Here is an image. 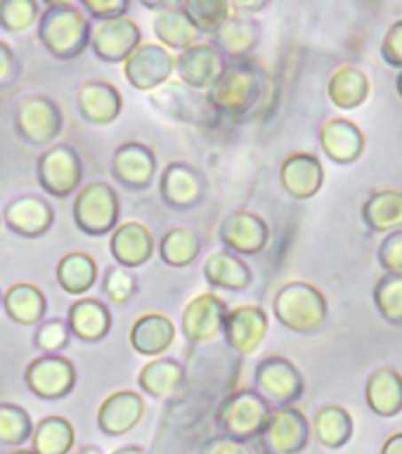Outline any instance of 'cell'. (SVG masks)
<instances>
[{
    "instance_id": "cell-20",
    "label": "cell",
    "mask_w": 402,
    "mask_h": 454,
    "mask_svg": "<svg viewBox=\"0 0 402 454\" xmlns=\"http://www.w3.org/2000/svg\"><path fill=\"white\" fill-rule=\"evenodd\" d=\"M147 404L135 390H116L102 400L98 410V428L109 438L126 435L145 419Z\"/></svg>"
},
{
    "instance_id": "cell-13",
    "label": "cell",
    "mask_w": 402,
    "mask_h": 454,
    "mask_svg": "<svg viewBox=\"0 0 402 454\" xmlns=\"http://www.w3.org/2000/svg\"><path fill=\"white\" fill-rule=\"evenodd\" d=\"M218 239L234 255H258L270 241L268 223L247 208L227 213L218 227Z\"/></svg>"
},
{
    "instance_id": "cell-14",
    "label": "cell",
    "mask_w": 402,
    "mask_h": 454,
    "mask_svg": "<svg viewBox=\"0 0 402 454\" xmlns=\"http://www.w3.org/2000/svg\"><path fill=\"white\" fill-rule=\"evenodd\" d=\"M225 301L216 294H199L185 305L183 317H180V332L185 340H190L194 346L211 343L223 333V325L227 317Z\"/></svg>"
},
{
    "instance_id": "cell-52",
    "label": "cell",
    "mask_w": 402,
    "mask_h": 454,
    "mask_svg": "<svg viewBox=\"0 0 402 454\" xmlns=\"http://www.w3.org/2000/svg\"><path fill=\"white\" fill-rule=\"evenodd\" d=\"M382 454H402V431L393 433L382 447Z\"/></svg>"
},
{
    "instance_id": "cell-7",
    "label": "cell",
    "mask_w": 402,
    "mask_h": 454,
    "mask_svg": "<svg viewBox=\"0 0 402 454\" xmlns=\"http://www.w3.org/2000/svg\"><path fill=\"white\" fill-rule=\"evenodd\" d=\"M254 390L270 404V407H294L305 390L301 369L287 357L270 355L254 369Z\"/></svg>"
},
{
    "instance_id": "cell-27",
    "label": "cell",
    "mask_w": 402,
    "mask_h": 454,
    "mask_svg": "<svg viewBox=\"0 0 402 454\" xmlns=\"http://www.w3.org/2000/svg\"><path fill=\"white\" fill-rule=\"evenodd\" d=\"M173 343H176V325L169 315L147 312L135 319L133 329H130V346L138 355L156 360L169 353Z\"/></svg>"
},
{
    "instance_id": "cell-55",
    "label": "cell",
    "mask_w": 402,
    "mask_h": 454,
    "mask_svg": "<svg viewBox=\"0 0 402 454\" xmlns=\"http://www.w3.org/2000/svg\"><path fill=\"white\" fill-rule=\"evenodd\" d=\"M396 90H398V95L402 98V71L398 74V78H396Z\"/></svg>"
},
{
    "instance_id": "cell-6",
    "label": "cell",
    "mask_w": 402,
    "mask_h": 454,
    "mask_svg": "<svg viewBox=\"0 0 402 454\" xmlns=\"http://www.w3.org/2000/svg\"><path fill=\"white\" fill-rule=\"evenodd\" d=\"M119 194L112 184L91 183L78 190L74 201V223L88 237H105L119 227Z\"/></svg>"
},
{
    "instance_id": "cell-2",
    "label": "cell",
    "mask_w": 402,
    "mask_h": 454,
    "mask_svg": "<svg viewBox=\"0 0 402 454\" xmlns=\"http://www.w3.org/2000/svg\"><path fill=\"white\" fill-rule=\"evenodd\" d=\"M265 90H268V78L247 59V62L227 64L218 83L206 92V98L218 116L241 121L258 109Z\"/></svg>"
},
{
    "instance_id": "cell-48",
    "label": "cell",
    "mask_w": 402,
    "mask_h": 454,
    "mask_svg": "<svg viewBox=\"0 0 402 454\" xmlns=\"http://www.w3.org/2000/svg\"><path fill=\"white\" fill-rule=\"evenodd\" d=\"M382 57L389 67L402 71V20L393 21L382 41Z\"/></svg>"
},
{
    "instance_id": "cell-23",
    "label": "cell",
    "mask_w": 402,
    "mask_h": 454,
    "mask_svg": "<svg viewBox=\"0 0 402 454\" xmlns=\"http://www.w3.org/2000/svg\"><path fill=\"white\" fill-rule=\"evenodd\" d=\"M154 251V234L145 223H138V220L121 223L109 239V254L114 255L116 265L126 270H135L149 262Z\"/></svg>"
},
{
    "instance_id": "cell-24",
    "label": "cell",
    "mask_w": 402,
    "mask_h": 454,
    "mask_svg": "<svg viewBox=\"0 0 402 454\" xmlns=\"http://www.w3.org/2000/svg\"><path fill=\"white\" fill-rule=\"evenodd\" d=\"M3 223L10 227L14 234L27 237V239H35L52 227L55 223V211L52 206L43 197L35 194H21V197L12 199L3 211Z\"/></svg>"
},
{
    "instance_id": "cell-38",
    "label": "cell",
    "mask_w": 402,
    "mask_h": 454,
    "mask_svg": "<svg viewBox=\"0 0 402 454\" xmlns=\"http://www.w3.org/2000/svg\"><path fill=\"white\" fill-rule=\"evenodd\" d=\"M159 258L170 268H187L201 254V239L190 227H173L159 241Z\"/></svg>"
},
{
    "instance_id": "cell-11",
    "label": "cell",
    "mask_w": 402,
    "mask_h": 454,
    "mask_svg": "<svg viewBox=\"0 0 402 454\" xmlns=\"http://www.w3.org/2000/svg\"><path fill=\"white\" fill-rule=\"evenodd\" d=\"M311 438V424L298 407L272 410L268 424L258 435L263 454H298L303 452Z\"/></svg>"
},
{
    "instance_id": "cell-29",
    "label": "cell",
    "mask_w": 402,
    "mask_h": 454,
    "mask_svg": "<svg viewBox=\"0 0 402 454\" xmlns=\"http://www.w3.org/2000/svg\"><path fill=\"white\" fill-rule=\"evenodd\" d=\"M187 381L183 362L173 357H156L149 360L138 374V386L145 395L156 397V400H173L180 395Z\"/></svg>"
},
{
    "instance_id": "cell-30",
    "label": "cell",
    "mask_w": 402,
    "mask_h": 454,
    "mask_svg": "<svg viewBox=\"0 0 402 454\" xmlns=\"http://www.w3.org/2000/svg\"><path fill=\"white\" fill-rule=\"evenodd\" d=\"M152 31H154L156 41L159 45H163L166 50H177V52H183V50L192 48V45H197L201 43V34L197 31V27L192 24V20L185 14L183 3H166L162 12L154 14V20H152Z\"/></svg>"
},
{
    "instance_id": "cell-3",
    "label": "cell",
    "mask_w": 402,
    "mask_h": 454,
    "mask_svg": "<svg viewBox=\"0 0 402 454\" xmlns=\"http://www.w3.org/2000/svg\"><path fill=\"white\" fill-rule=\"evenodd\" d=\"M272 312L284 329L308 336L327 325L329 303L318 286L294 279L277 289L275 298H272Z\"/></svg>"
},
{
    "instance_id": "cell-39",
    "label": "cell",
    "mask_w": 402,
    "mask_h": 454,
    "mask_svg": "<svg viewBox=\"0 0 402 454\" xmlns=\"http://www.w3.org/2000/svg\"><path fill=\"white\" fill-rule=\"evenodd\" d=\"M74 426H71L69 419L64 417H45L38 421V426H34V435H31V442H34L35 454H69L71 447H74Z\"/></svg>"
},
{
    "instance_id": "cell-16",
    "label": "cell",
    "mask_w": 402,
    "mask_h": 454,
    "mask_svg": "<svg viewBox=\"0 0 402 454\" xmlns=\"http://www.w3.org/2000/svg\"><path fill=\"white\" fill-rule=\"evenodd\" d=\"M268 329V312L263 310L261 305H237L234 310L227 312L225 325H223V339L230 350L241 357H248L263 346Z\"/></svg>"
},
{
    "instance_id": "cell-34",
    "label": "cell",
    "mask_w": 402,
    "mask_h": 454,
    "mask_svg": "<svg viewBox=\"0 0 402 454\" xmlns=\"http://www.w3.org/2000/svg\"><path fill=\"white\" fill-rule=\"evenodd\" d=\"M3 308H5L7 317L17 322V325L31 326L41 325L45 312H48V301L35 284L20 282L12 284L3 296Z\"/></svg>"
},
{
    "instance_id": "cell-42",
    "label": "cell",
    "mask_w": 402,
    "mask_h": 454,
    "mask_svg": "<svg viewBox=\"0 0 402 454\" xmlns=\"http://www.w3.org/2000/svg\"><path fill=\"white\" fill-rule=\"evenodd\" d=\"M376 312L390 326H402V275H383L372 291Z\"/></svg>"
},
{
    "instance_id": "cell-25",
    "label": "cell",
    "mask_w": 402,
    "mask_h": 454,
    "mask_svg": "<svg viewBox=\"0 0 402 454\" xmlns=\"http://www.w3.org/2000/svg\"><path fill=\"white\" fill-rule=\"evenodd\" d=\"M319 147L332 163L351 166L365 152V133L355 121L329 119L319 128Z\"/></svg>"
},
{
    "instance_id": "cell-49",
    "label": "cell",
    "mask_w": 402,
    "mask_h": 454,
    "mask_svg": "<svg viewBox=\"0 0 402 454\" xmlns=\"http://www.w3.org/2000/svg\"><path fill=\"white\" fill-rule=\"evenodd\" d=\"M17 76H20V62H17V55H14L12 48H10L7 43L0 41V88L12 83Z\"/></svg>"
},
{
    "instance_id": "cell-19",
    "label": "cell",
    "mask_w": 402,
    "mask_h": 454,
    "mask_svg": "<svg viewBox=\"0 0 402 454\" xmlns=\"http://www.w3.org/2000/svg\"><path fill=\"white\" fill-rule=\"evenodd\" d=\"M156 154L154 149L142 142H126L114 152L112 176L126 190L145 192L156 180Z\"/></svg>"
},
{
    "instance_id": "cell-12",
    "label": "cell",
    "mask_w": 402,
    "mask_h": 454,
    "mask_svg": "<svg viewBox=\"0 0 402 454\" xmlns=\"http://www.w3.org/2000/svg\"><path fill=\"white\" fill-rule=\"evenodd\" d=\"M142 45V31L130 17L99 20L91 31V48L99 62L123 64Z\"/></svg>"
},
{
    "instance_id": "cell-46",
    "label": "cell",
    "mask_w": 402,
    "mask_h": 454,
    "mask_svg": "<svg viewBox=\"0 0 402 454\" xmlns=\"http://www.w3.org/2000/svg\"><path fill=\"white\" fill-rule=\"evenodd\" d=\"M376 258L386 275H402V230L383 237Z\"/></svg>"
},
{
    "instance_id": "cell-33",
    "label": "cell",
    "mask_w": 402,
    "mask_h": 454,
    "mask_svg": "<svg viewBox=\"0 0 402 454\" xmlns=\"http://www.w3.org/2000/svg\"><path fill=\"white\" fill-rule=\"evenodd\" d=\"M206 282L216 289L225 291H244L254 282V272L240 255L230 254L225 248L213 251L204 262Z\"/></svg>"
},
{
    "instance_id": "cell-21",
    "label": "cell",
    "mask_w": 402,
    "mask_h": 454,
    "mask_svg": "<svg viewBox=\"0 0 402 454\" xmlns=\"http://www.w3.org/2000/svg\"><path fill=\"white\" fill-rule=\"evenodd\" d=\"M261 21L256 17L233 12L230 20L211 35V45L218 50L220 55L233 62H247L254 55V50L261 43Z\"/></svg>"
},
{
    "instance_id": "cell-35",
    "label": "cell",
    "mask_w": 402,
    "mask_h": 454,
    "mask_svg": "<svg viewBox=\"0 0 402 454\" xmlns=\"http://www.w3.org/2000/svg\"><path fill=\"white\" fill-rule=\"evenodd\" d=\"M362 220L372 232H398L402 230V192L379 190L369 194L362 206Z\"/></svg>"
},
{
    "instance_id": "cell-36",
    "label": "cell",
    "mask_w": 402,
    "mask_h": 454,
    "mask_svg": "<svg viewBox=\"0 0 402 454\" xmlns=\"http://www.w3.org/2000/svg\"><path fill=\"white\" fill-rule=\"evenodd\" d=\"M353 428L355 424L351 411L341 404H325L315 411V419H312V433L319 445H325L327 450H341L348 445L353 438Z\"/></svg>"
},
{
    "instance_id": "cell-57",
    "label": "cell",
    "mask_w": 402,
    "mask_h": 454,
    "mask_svg": "<svg viewBox=\"0 0 402 454\" xmlns=\"http://www.w3.org/2000/svg\"><path fill=\"white\" fill-rule=\"evenodd\" d=\"M0 227H3V215H0Z\"/></svg>"
},
{
    "instance_id": "cell-56",
    "label": "cell",
    "mask_w": 402,
    "mask_h": 454,
    "mask_svg": "<svg viewBox=\"0 0 402 454\" xmlns=\"http://www.w3.org/2000/svg\"><path fill=\"white\" fill-rule=\"evenodd\" d=\"M7 454H35L34 450H12V452H7Z\"/></svg>"
},
{
    "instance_id": "cell-10",
    "label": "cell",
    "mask_w": 402,
    "mask_h": 454,
    "mask_svg": "<svg viewBox=\"0 0 402 454\" xmlns=\"http://www.w3.org/2000/svg\"><path fill=\"white\" fill-rule=\"evenodd\" d=\"M123 76L135 90L154 92L176 76V55L159 43H142L123 62Z\"/></svg>"
},
{
    "instance_id": "cell-51",
    "label": "cell",
    "mask_w": 402,
    "mask_h": 454,
    "mask_svg": "<svg viewBox=\"0 0 402 454\" xmlns=\"http://www.w3.org/2000/svg\"><path fill=\"white\" fill-rule=\"evenodd\" d=\"M268 5H270L268 0H258V3L237 0V3H233V12H240V14H247V17H254V14H258L261 10H265Z\"/></svg>"
},
{
    "instance_id": "cell-54",
    "label": "cell",
    "mask_w": 402,
    "mask_h": 454,
    "mask_svg": "<svg viewBox=\"0 0 402 454\" xmlns=\"http://www.w3.org/2000/svg\"><path fill=\"white\" fill-rule=\"evenodd\" d=\"M74 454H102V452H99L98 447H78Z\"/></svg>"
},
{
    "instance_id": "cell-26",
    "label": "cell",
    "mask_w": 402,
    "mask_h": 454,
    "mask_svg": "<svg viewBox=\"0 0 402 454\" xmlns=\"http://www.w3.org/2000/svg\"><path fill=\"white\" fill-rule=\"evenodd\" d=\"M78 114L92 126H109L121 116V92L106 81H88L76 92Z\"/></svg>"
},
{
    "instance_id": "cell-1",
    "label": "cell",
    "mask_w": 402,
    "mask_h": 454,
    "mask_svg": "<svg viewBox=\"0 0 402 454\" xmlns=\"http://www.w3.org/2000/svg\"><path fill=\"white\" fill-rule=\"evenodd\" d=\"M91 17L67 0L45 3L38 17V41L59 62L78 59L91 48Z\"/></svg>"
},
{
    "instance_id": "cell-15",
    "label": "cell",
    "mask_w": 402,
    "mask_h": 454,
    "mask_svg": "<svg viewBox=\"0 0 402 454\" xmlns=\"http://www.w3.org/2000/svg\"><path fill=\"white\" fill-rule=\"evenodd\" d=\"M24 381L43 400H62L76 386V367L62 355H38L24 372Z\"/></svg>"
},
{
    "instance_id": "cell-32",
    "label": "cell",
    "mask_w": 402,
    "mask_h": 454,
    "mask_svg": "<svg viewBox=\"0 0 402 454\" xmlns=\"http://www.w3.org/2000/svg\"><path fill=\"white\" fill-rule=\"evenodd\" d=\"M67 325H69L71 336L95 343L105 339L112 329V315H109V308L98 298H81L69 308Z\"/></svg>"
},
{
    "instance_id": "cell-28",
    "label": "cell",
    "mask_w": 402,
    "mask_h": 454,
    "mask_svg": "<svg viewBox=\"0 0 402 454\" xmlns=\"http://www.w3.org/2000/svg\"><path fill=\"white\" fill-rule=\"evenodd\" d=\"M372 95V81L367 71L360 69L358 64H341L332 71L329 83H327V98L341 112H353L362 106Z\"/></svg>"
},
{
    "instance_id": "cell-58",
    "label": "cell",
    "mask_w": 402,
    "mask_h": 454,
    "mask_svg": "<svg viewBox=\"0 0 402 454\" xmlns=\"http://www.w3.org/2000/svg\"><path fill=\"white\" fill-rule=\"evenodd\" d=\"M0 305H3V294H0Z\"/></svg>"
},
{
    "instance_id": "cell-47",
    "label": "cell",
    "mask_w": 402,
    "mask_h": 454,
    "mask_svg": "<svg viewBox=\"0 0 402 454\" xmlns=\"http://www.w3.org/2000/svg\"><path fill=\"white\" fill-rule=\"evenodd\" d=\"M78 7L83 10L92 20H116V17H126L130 10L128 0H81Z\"/></svg>"
},
{
    "instance_id": "cell-44",
    "label": "cell",
    "mask_w": 402,
    "mask_h": 454,
    "mask_svg": "<svg viewBox=\"0 0 402 454\" xmlns=\"http://www.w3.org/2000/svg\"><path fill=\"white\" fill-rule=\"evenodd\" d=\"M135 294H138V277L133 275V270L121 268V265H112L106 270L105 279H102V296L109 303H128Z\"/></svg>"
},
{
    "instance_id": "cell-8",
    "label": "cell",
    "mask_w": 402,
    "mask_h": 454,
    "mask_svg": "<svg viewBox=\"0 0 402 454\" xmlns=\"http://www.w3.org/2000/svg\"><path fill=\"white\" fill-rule=\"evenodd\" d=\"M64 114L48 95H27L20 99L14 114V128L24 142L34 147H48L59 137Z\"/></svg>"
},
{
    "instance_id": "cell-37",
    "label": "cell",
    "mask_w": 402,
    "mask_h": 454,
    "mask_svg": "<svg viewBox=\"0 0 402 454\" xmlns=\"http://www.w3.org/2000/svg\"><path fill=\"white\" fill-rule=\"evenodd\" d=\"M98 282V262L83 251H71L57 262V284L69 296H83Z\"/></svg>"
},
{
    "instance_id": "cell-53",
    "label": "cell",
    "mask_w": 402,
    "mask_h": 454,
    "mask_svg": "<svg viewBox=\"0 0 402 454\" xmlns=\"http://www.w3.org/2000/svg\"><path fill=\"white\" fill-rule=\"evenodd\" d=\"M112 454H147V452H145L140 445H123L119 447V450H114Z\"/></svg>"
},
{
    "instance_id": "cell-43",
    "label": "cell",
    "mask_w": 402,
    "mask_h": 454,
    "mask_svg": "<svg viewBox=\"0 0 402 454\" xmlns=\"http://www.w3.org/2000/svg\"><path fill=\"white\" fill-rule=\"evenodd\" d=\"M41 7L35 0H0V27L10 34H24L38 24Z\"/></svg>"
},
{
    "instance_id": "cell-45",
    "label": "cell",
    "mask_w": 402,
    "mask_h": 454,
    "mask_svg": "<svg viewBox=\"0 0 402 454\" xmlns=\"http://www.w3.org/2000/svg\"><path fill=\"white\" fill-rule=\"evenodd\" d=\"M35 348L41 350L43 355H59L62 350H67L71 340L69 325L64 319H48V322H41L38 329H35Z\"/></svg>"
},
{
    "instance_id": "cell-17",
    "label": "cell",
    "mask_w": 402,
    "mask_h": 454,
    "mask_svg": "<svg viewBox=\"0 0 402 454\" xmlns=\"http://www.w3.org/2000/svg\"><path fill=\"white\" fill-rule=\"evenodd\" d=\"M227 62L211 43H197L192 48L176 55V76L177 81L192 90L209 92L223 76Z\"/></svg>"
},
{
    "instance_id": "cell-41",
    "label": "cell",
    "mask_w": 402,
    "mask_h": 454,
    "mask_svg": "<svg viewBox=\"0 0 402 454\" xmlns=\"http://www.w3.org/2000/svg\"><path fill=\"white\" fill-rule=\"evenodd\" d=\"M34 435V421L24 407L0 403V445L20 447Z\"/></svg>"
},
{
    "instance_id": "cell-5",
    "label": "cell",
    "mask_w": 402,
    "mask_h": 454,
    "mask_svg": "<svg viewBox=\"0 0 402 454\" xmlns=\"http://www.w3.org/2000/svg\"><path fill=\"white\" fill-rule=\"evenodd\" d=\"M149 102L166 119L177 121L183 126L199 128V130L213 128L220 119L218 114L213 112V106L209 105V98L204 92L192 90V88L183 85L180 81H173V78L162 88H156L149 95Z\"/></svg>"
},
{
    "instance_id": "cell-31",
    "label": "cell",
    "mask_w": 402,
    "mask_h": 454,
    "mask_svg": "<svg viewBox=\"0 0 402 454\" xmlns=\"http://www.w3.org/2000/svg\"><path fill=\"white\" fill-rule=\"evenodd\" d=\"M365 400L376 417L390 419L402 411V374L393 367L374 369L365 386Z\"/></svg>"
},
{
    "instance_id": "cell-4",
    "label": "cell",
    "mask_w": 402,
    "mask_h": 454,
    "mask_svg": "<svg viewBox=\"0 0 402 454\" xmlns=\"http://www.w3.org/2000/svg\"><path fill=\"white\" fill-rule=\"evenodd\" d=\"M270 414L272 407L254 388H241L223 397L216 410V426L223 438L248 442L261 435Z\"/></svg>"
},
{
    "instance_id": "cell-22",
    "label": "cell",
    "mask_w": 402,
    "mask_h": 454,
    "mask_svg": "<svg viewBox=\"0 0 402 454\" xmlns=\"http://www.w3.org/2000/svg\"><path fill=\"white\" fill-rule=\"evenodd\" d=\"M280 184L298 201L312 199L325 184V166L312 152H294L280 166Z\"/></svg>"
},
{
    "instance_id": "cell-18",
    "label": "cell",
    "mask_w": 402,
    "mask_h": 454,
    "mask_svg": "<svg viewBox=\"0 0 402 454\" xmlns=\"http://www.w3.org/2000/svg\"><path fill=\"white\" fill-rule=\"evenodd\" d=\"M206 177L204 173L190 163L173 161L162 170L159 176V192L163 204L176 211H190L199 206L206 197Z\"/></svg>"
},
{
    "instance_id": "cell-9",
    "label": "cell",
    "mask_w": 402,
    "mask_h": 454,
    "mask_svg": "<svg viewBox=\"0 0 402 454\" xmlns=\"http://www.w3.org/2000/svg\"><path fill=\"white\" fill-rule=\"evenodd\" d=\"M35 176H38V184L45 194L57 199L71 197L83 177L81 154L71 145H52L38 159Z\"/></svg>"
},
{
    "instance_id": "cell-50",
    "label": "cell",
    "mask_w": 402,
    "mask_h": 454,
    "mask_svg": "<svg viewBox=\"0 0 402 454\" xmlns=\"http://www.w3.org/2000/svg\"><path fill=\"white\" fill-rule=\"evenodd\" d=\"M204 454H248V450L244 447V442L218 435V438H211L206 442Z\"/></svg>"
},
{
    "instance_id": "cell-40",
    "label": "cell",
    "mask_w": 402,
    "mask_h": 454,
    "mask_svg": "<svg viewBox=\"0 0 402 454\" xmlns=\"http://www.w3.org/2000/svg\"><path fill=\"white\" fill-rule=\"evenodd\" d=\"M185 14L201 35H213L233 14V3L227 0H183Z\"/></svg>"
}]
</instances>
